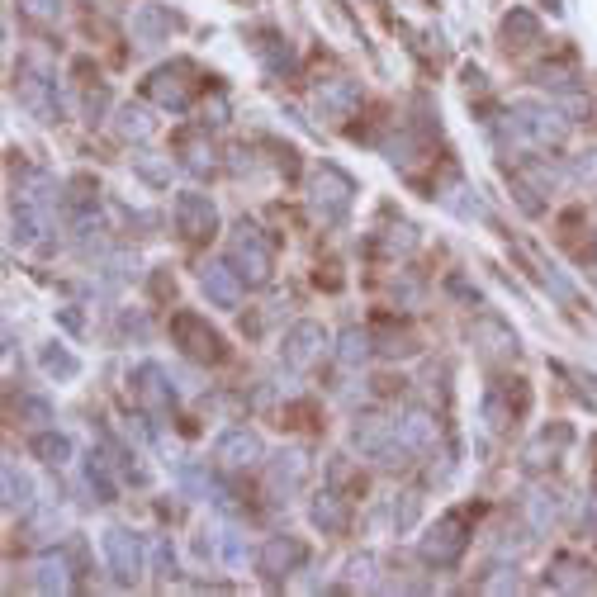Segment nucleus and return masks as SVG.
I'll list each match as a JSON object with an SVG mask.
<instances>
[{"instance_id":"nucleus-23","label":"nucleus","mask_w":597,"mask_h":597,"mask_svg":"<svg viewBox=\"0 0 597 597\" xmlns=\"http://www.w3.org/2000/svg\"><path fill=\"white\" fill-rule=\"evenodd\" d=\"M304 474H308V455L304 451H280L275 455V465H271V484L280 493H290L304 484Z\"/></svg>"},{"instance_id":"nucleus-7","label":"nucleus","mask_w":597,"mask_h":597,"mask_svg":"<svg viewBox=\"0 0 597 597\" xmlns=\"http://www.w3.org/2000/svg\"><path fill=\"white\" fill-rule=\"evenodd\" d=\"M261 455H266V446L252 427H228L214 441V460L223 470H252V465H261Z\"/></svg>"},{"instance_id":"nucleus-32","label":"nucleus","mask_w":597,"mask_h":597,"mask_svg":"<svg viewBox=\"0 0 597 597\" xmlns=\"http://www.w3.org/2000/svg\"><path fill=\"white\" fill-rule=\"evenodd\" d=\"M185 171H190V176H214V171H218L214 147H204V143H185Z\"/></svg>"},{"instance_id":"nucleus-12","label":"nucleus","mask_w":597,"mask_h":597,"mask_svg":"<svg viewBox=\"0 0 597 597\" xmlns=\"http://www.w3.org/2000/svg\"><path fill=\"white\" fill-rule=\"evenodd\" d=\"M133 394H138V403H143L147 413H171L176 408V389H171L162 365H152V361L133 370Z\"/></svg>"},{"instance_id":"nucleus-31","label":"nucleus","mask_w":597,"mask_h":597,"mask_svg":"<svg viewBox=\"0 0 597 597\" xmlns=\"http://www.w3.org/2000/svg\"><path fill=\"white\" fill-rule=\"evenodd\" d=\"M43 370H48V375H57V380H76L81 361H76L72 351H62V346H48V351H43Z\"/></svg>"},{"instance_id":"nucleus-47","label":"nucleus","mask_w":597,"mask_h":597,"mask_svg":"<svg viewBox=\"0 0 597 597\" xmlns=\"http://www.w3.org/2000/svg\"><path fill=\"white\" fill-rule=\"evenodd\" d=\"M413 242H417V237H413V228H408V223H398L394 237H389V247H394V252H408Z\"/></svg>"},{"instance_id":"nucleus-44","label":"nucleus","mask_w":597,"mask_h":597,"mask_svg":"<svg viewBox=\"0 0 597 597\" xmlns=\"http://www.w3.org/2000/svg\"><path fill=\"white\" fill-rule=\"evenodd\" d=\"M574 176L588 185H597V152H588V157H579V166H574Z\"/></svg>"},{"instance_id":"nucleus-11","label":"nucleus","mask_w":597,"mask_h":597,"mask_svg":"<svg viewBox=\"0 0 597 597\" xmlns=\"http://www.w3.org/2000/svg\"><path fill=\"white\" fill-rule=\"evenodd\" d=\"M323 346H327V332L318 323H294L285 332V346H280V356L290 370H308L313 361H323Z\"/></svg>"},{"instance_id":"nucleus-20","label":"nucleus","mask_w":597,"mask_h":597,"mask_svg":"<svg viewBox=\"0 0 597 597\" xmlns=\"http://www.w3.org/2000/svg\"><path fill=\"white\" fill-rule=\"evenodd\" d=\"M0 489H5V507H10V512H24V507L34 503V479L19 470L15 460L0 465Z\"/></svg>"},{"instance_id":"nucleus-24","label":"nucleus","mask_w":597,"mask_h":597,"mask_svg":"<svg viewBox=\"0 0 597 597\" xmlns=\"http://www.w3.org/2000/svg\"><path fill=\"white\" fill-rule=\"evenodd\" d=\"M503 38H507V48H531V43H541V19L531 15V10H512L503 19Z\"/></svg>"},{"instance_id":"nucleus-27","label":"nucleus","mask_w":597,"mask_h":597,"mask_svg":"<svg viewBox=\"0 0 597 597\" xmlns=\"http://www.w3.org/2000/svg\"><path fill=\"white\" fill-rule=\"evenodd\" d=\"M370 332H361V327H346L342 337H337V361L342 365H361L365 356H370Z\"/></svg>"},{"instance_id":"nucleus-21","label":"nucleus","mask_w":597,"mask_h":597,"mask_svg":"<svg viewBox=\"0 0 597 597\" xmlns=\"http://www.w3.org/2000/svg\"><path fill=\"white\" fill-rule=\"evenodd\" d=\"M394 427H398V436H403V446H408V451H427V446L436 441V422L422 413V408H408Z\"/></svg>"},{"instance_id":"nucleus-8","label":"nucleus","mask_w":597,"mask_h":597,"mask_svg":"<svg viewBox=\"0 0 597 597\" xmlns=\"http://www.w3.org/2000/svg\"><path fill=\"white\" fill-rule=\"evenodd\" d=\"M176 228H181L190 242H209L218 228V209L209 195H199V190H185L176 199Z\"/></svg>"},{"instance_id":"nucleus-38","label":"nucleus","mask_w":597,"mask_h":597,"mask_svg":"<svg viewBox=\"0 0 597 597\" xmlns=\"http://www.w3.org/2000/svg\"><path fill=\"white\" fill-rule=\"evenodd\" d=\"M19 413L29 417V422H53V408H48V398H38V394H24V398H19Z\"/></svg>"},{"instance_id":"nucleus-4","label":"nucleus","mask_w":597,"mask_h":597,"mask_svg":"<svg viewBox=\"0 0 597 597\" xmlns=\"http://www.w3.org/2000/svg\"><path fill=\"white\" fill-rule=\"evenodd\" d=\"M171 337H176V346L199 365H218L228 356V346H223V337L209 327V318H199L190 308H181V313L171 318Z\"/></svg>"},{"instance_id":"nucleus-25","label":"nucleus","mask_w":597,"mask_h":597,"mask_svg":"<svg viewBox=\"0 0 597 597\" xmlns=\"http://www.w3.org/2000/svg\"><path fill=\"white\" fill-rule=\"evenodd\" d=\"M29 451H34L43 465L62 470V465L72 460V436H62V432H38L34 441H29Z\"/></svg>"},{"instance_id":"nucleus-43","label":"nucleus","mask_w":597,"mask_h":597,"mask_svg":"<svg viewBox=\"0 0 597 597\" xmlns=\"http://www.w3.org/2000/svg\"><path fill=\"white\" fill-rule=\"evenodd\" d=\"M204 124H228V100L223 95H214V105H204Z\"/></svg>"},{"instance_id":"nucleus-39","label":"nucleus","mask_w":597,"mask_h":597,"mask_svg":"<svg viewBox=\"0 0 597 597\" xmlns=\"http://www.w3.org/2000/svg\"><path fill=\"white\" fill-rule=\"evenodd\" d=\"M536 81H541V86H555V91H574V72H569V67H541Z\"/></svg>"},{"instance_id":"nucleus-1","label":"nucleus","mask_w":597,"mask_h":597,"mask_svg":"<svg viewBox=\"0 0 597 597\" xmlns=\"http://www.w3.org/2000/svg\"><path fill=\"white\" fill-rule=\"evenodd\" d=\"M465 545H470V512L451 507V512H446V517H436V526L422 536L417 555L432 564V569H451V564H460Z\"/></svg>"},{"instance_id":"nucleus-48","label":"nucleus","mask_w":597,"mask_h":597,"mask_svg":"<svg viewBox=\"0 0 597 597\" xmlns=\"http://www.w3.org/2000/svg\"><path fill=\"white\" fill-rule=\"evenodd\" d=\"M451 290L460 294V299H465V304H474V308H479V290H470V285H465V280H460V275H451Z\"/></svg>"},{"instance_id":"nucleus-34","label":"nucleus","mask_w":597,"mask_h":597,"mask_svg":"<svg viewBox=\"0 0 597 597\" xmlns=\"http://www.w3.org/2000/svg\"><path fill=\"white\" fill-rule=\"evenodd\" d=\"M19 15L34 19V24H57L62 19V0H15Z\"/></svg>"},{"instance_id":"nucleus-2","label":"nucleus","mask_w":597,"mask_h":597,"mask_svg":"<svg viewBox=\"0 0 597 597\" xmlns=\"http://www.w3.org/2000/svg\"><path fill=\"white\" fill-rule=\"evenodd\" d=\"M308 199H313L318 218L337 228V223H346V214H351V199H356V181L346 176L342 166L323 162L318 171H313V181H308Z\"/></svg>"},{"instance_id":"nucleus-16","label":"nucleus","mask_w":597,"mask_h":597,"mask_svg":"<svg viewBox=\"0 0 597 597\" xmlns=\"http://www.w3.org/2000/svg\"><path fill=\"white\" fill-rule=\"evenodd\" d=\"M48 76H38L34 67H19V100H24V109L29 114H38L43 124H57L62 119V109H57V100H48Z\"/></svg>"},{"instance_id":"nucleus-13","label":"nucleus","mask_w":597,"mask_h":597,"mask_svg":"<svg viewBox=\"0 0 597 597\" xmlns=\"http://www.w3.org/2000/svg\"><path fill=\"white\" fill-rule=\"evenodd\" d=\"M474 346H479V356L489 365L512 361V356H517V332H512L503 318H489V313H484V318L474 323Z\"/></svg>"},{"instance_id":"nucleus-40","label":"nucleus","mask_w":597,"mask_h":597,"mask_svg":"<svg viewBox=\"0 0 597 597\" xmlns=\"http://www.w3.org/2000/svg\"><path fill=\"white\" fill-rule=\"evenodd\" d=\"M413 522H417V493H403V503H394V526L408 531Z\"/></svg>"},{"instance_id":"nucleus-14","label":"nucleus","mask_w":597,"mask_h":597,"mask_svg":"<svg viewBox=\"0 0 597 597\" xmlns=\"http://www.w3.org/2000/svg\"><path fill=\"white\" fill-rule=\"evenodd\" d=\"M199 285H204V294L214 299L218 308H237L242 304V275H237V266L233 261H209L204 271H199Z\"/></svg>"},{"instance_id":"nucleus-41","label":"nucleus","mask_w":597,"mask_h":597,"mask_svg":"<svg viewBox=\"0 0 597 597\" xmlns=\"http://www.w3.org/2000/svg\"><path fill=\"white\" fill-rule=\"evenodd\" d=\"M484 593H517V569H493V579H484Z\"/></svg>"},{"instance_id":"nucleus-37","label":"nucleus","mask_w":597,"mask_h":597,"mask_svg":"<svg viewBox=\"0 0 597 597\" xmlns=\"http://www.w3.org/2000/svg\"><path fill=\"white\" fill-rule=\"evenodd\" d=\"M375 351H384V356H408L413 351V337L408 332H394V327H380V346Z\"/></svg>"},{"instance_id":"nucleus-6","label":"nucleus","mask_w":597,"mask_h":597,"mask_svg":"<svg viewBox=\"0 0 597 597\" xmlns=\"http://www.w3.org/2000/svg\"><path fill=\"white\" fill-rule=\"evenodd\" d=\"M105 560L114 569L119 583H138L143 579V541L128 531V526H109L105 531Z\"/></svg>"},{"instance_id":"nucleus-30","label":"nucleus","mask_w":597,"mask_h":597,"mask_svg":"<svg viewBox=\"0 0 597 597\" xmlns=\"http://www.w3.org/2000/svg\"><path fill=\"white\" fill-rule=\"evenodd\" d=\"M119 138H147L152 133V119H147V109H138V105H124L119 109Z\"/></svg>"},{"instance_id":"nucleus-28","label":"nucleus","mask_w":597,"mask_h":597,"mask_svg":"<svg viewBox=\"0 0 597 597\" xmlns=\"http://www.w3.org/2000/svg\"><path fill=\"white\" fill-rule=\"evenodd\" d=\"M86 484L95 489L100 503H114V474H109V465H105V455L100 451H91V460H86Z\"/></svg>"},{"instance_id":"nucleus-35","label":"nucleus","mask_w":597,"mask_h":597,"mask_svg":"<svg viewBox=\"0 0 597 597\" xmlns=\"http://www.w3.org/2000/svg\"><path fill=\"white\" fill-rule=\"evenodd\" d=\"M526 512H531V526H536V531H545V526L555 522V512H560V503H555V493H531V503H526Z\"/></svg>"},{"instance_id":"nucleus-46","label":"nucleus","mask_w":597,"mask_h":597,"mask_svg":"<svg viewBox=\"0 0 597 597\" xmlns=\"http://www.w3.org/2000/svg\"><path fill=\"white\" fill-rule=\"evenodd\" d=\"M223 555H228V564H242V536L237 531H223Z\"/></svg>"},{"instance_id":"nucleus-17","label":"nucleus","mask_w":597,"mask_h":597,"mask_svg":"<svg viewBox=\"0 0 597 597\" xmlns=\"http://www.w3.org/2000/svg\"><path fill=\"white\" fill-rule=\"evenodd\" d=\"M308 517L313 526L323 531V536H342L346 526H351V512H346V498L337 489H323L313 493V503H308Z\"/></svg>"},{"instance_id":"nucleus-15","label":"nucleus","mask_w":597,"mask_h":597,"mask_svg":"<svg viewBox=\"0 0 597 597\" xmlns=\"http://www.w3.org/2000/svg\"><path fill=\"white\" fill-rule=\"evenodd\" d=\"M313 100H318V109H323L327 119H351L356 105H361V86L346 81V76H332V81H318Z\"/></svg>"},{"instance_id":"nucleus-33","label":"nucleus","mask_w":597,"mask_h":597,"mask_svg":"<svg viewBox=\"0 0 597 597\" xmlns=\"http://www.w3.org/2000/svg\"><path fill=\"white\" fill-rule=\"evenodd\" d=\"M133 166H138V176H143L147 185H166V181H171V162H162L157 152H138Z\"/></svg>"},{"instance_id":"nucleus-45","label":"nucleus","mask_w":597,"mask_h":597,"mask_svg":"<svg viewBox=\"0 0 597 597\" xmlns=\"http://www.w3.org/2000/svg\"><path fill=\"white\" fill-rule=\"evenodd\" d=\"M157 574H162V579H171V574H176V555H171V545H157Z\"/></svg>"},{"instance_id":"nucleus-29","label":"nucleus","mask_w":597,"mask_h":597,"mask_svg":"<svg viewBox=\"0 0 597 597\" xmlns=\"http://www.w3.org/2000/svg\"><path fill=\"white\" fill-rule=\"evenodd\" d=\"M550 583L555 588H564V593H579V588H588V569H583L579 560H555V569H550Z\"/></svg>"},{"instance_id":"nucleus-42","label":"nucleus","mask_w":597,"mask_h":597,"mask_svg":"<svg viewBox=\"0 0 597 597\" xmlns=\"http://www.w3.org/2000/svg\"><path fill=\"white\" fill-rule=\"evenodd\" d=\"M484 417H489V427L498 432V427H507V408H503V394H489L484 398Z\"/></svg>"},{"instance_id":"nucleus-19","label":"nucleus","mask_w":597,"mask_h":597,"mask_svg":"<svg viewBox=\"0 0 597 597\" xmlns=\"http://www.w3.org/2000/svg\"><path fill=\"white\" fill-rule=\"evenodd\" d=\"M171 34V10H162V5H138L133 10V38L138 43H162V38Z\"/></svg>"},{"instance_id":"nucleus-18","label":"nucleus","mask_w":597,"mask_h":597,"mask_svg":"<svg viewBox=\"0 0 597 597\" xmlns=\"http://www.w3.org/2000/svg\"><path fill=\"white\" fill-rule=\"evenodd\" d=\"M569 441H574L569 422H555V427H545V432L536 436V441L526 446V455H522L526 470H545V465H555V460H560V451L569 446Z\"/></svg>"},{"instance_id":"nucleus-9","label":"nucleus","mask_w":597,"mask_h":597,"mask_svg":"<svg viewBox=\"0 0 597 597\" xmlns=\"http://www.w3.org/2000/svg\"><path fill=\"white\" fill-rule=\"evenodd\" d=\"M185 76H190L185 62H176V67H157V72L147 76V100L171 109V114L190 109V81H185Z\"/></svg>"},{"instance_id":"nucleus-26","label":"nucleus","mask_w":597,"mask_h":597,"mask_svg":"<svg viewBox=\"0 0 597 597\" xmlns=\"http://www.w3.org/2000/svg\"><path fill=\"white\" fill-rule=\"evenodd\" d=\"M10 228H15V242H24V247H34L38 242V233H43V223H38V214H34V204L29 199H19V204H10Z\"/></svg>"},{"instance_id":"nucleus-22","label":"nucleus","mask_w":597,"mask_h":597,"mask_svg":"<svg viewBox=\"0 0 597 597\" xmlns=\"http://www.w3.org/2000/svg\"><path fill=\"white\" fill-rule=\"evenodd\" d=\"M34 588L38 593H67L72 588V564L62 560V555H43L34 564Z\"/></svg>"},{"instance_id":"nucleus-36","label":"nucleus","mask_w":597,"mask_h":597,"mask_svg":"<svg viewBox=\"0 0 597 597\" xmlns=\"http://www.w3.org/2000/svg\"><path fill=\"white\" fill-rule=\"evenodd\" d=\"M261 57H266V67H271V72H290V67H294L290 43H280V38H266V43H261Z\"/></svg>"},{"instance_id":"nucleus-3","label":"nucleus","mask_w":597,"mask_h":597,"mask_svg":"<svg viewBox=\"0 0 597 597\" xmlns=\"http://www.w3.org/2000/svg\"><path fill=\"white\" fill-rule=\"evenodd\" d=\"M228 261L237 266V275L247 280V285H271V275H275V256H271V242L256 233L252 223H237V233L233 242H228Z\"/></svg>"},{"instance_id":"nucleus-5","label":"nucleus","mask_w":597,"mask_h":597,"mask_svg":"<svg viewBox=\"0 0 597 597\" xmlns=\"http://www.w3.org/2000/svg\"><path fill=\"white\" fill-rule=\"evenodd\" d=\"M304 560H308V545L299 536H271V541L261 545V555H256V569L271 583H280V579H290V574H299Z\"/></svg>"},{"instance_id":"nucleus-10","label":"nucleus","mask_w":597,"mask_h":597,"mask_svg":"<svg viewBox=\"0 0 597 597\" xmlns=\"http://www.w3.org/2000/svg\"><path fill=\"white\" fill-rule=\"evenodd\" d=\"M512 133L517 138H531V143H564V133H569V124H564L555 109H545V105H517V124H512Z\"/></svg>"},{"instance_id":"nucleus-49","label":"nucleus","mask_w":597,"mask_h":597,"mask_svg":"<svg viewBox=\"0 0 597 597\" xmlns=\"http://www.w3.org/2000/svg\"><path fill=\"white\" fill-rule=\"evenodd\" d=\"M62 323L72 327V332H81V313H76V308H62Z\"/></svg>"}]
</instances>
